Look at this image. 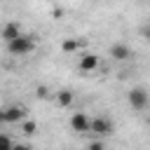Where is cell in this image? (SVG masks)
I'll use <instances>...</instances> for the list:
<instances>
[{"label":"cell","instance_id":"6da1fadb","mask_svg":"<svg viewBox=\"0 0 150 150\" xmlns=\"http://www.w3.org/2000/svg\"><path fill=\"white\" fill-rule=\"evenodd\" d=\"M35 47H38L35 38H33V35H23V33H21L16 40L7 42V52H9L12 56H26V54H30Z\"/></svg>","mask_w":150,"mask_h":150},{"label":"cell","instance_id":"7a4b0ae2","mask_svg":"<svg viewBox=\"0 0 150 150\" xmlns=\"http://www.w3.org/2000/svg\"><path fill=\"white\" fill-rule=\"evenodd\" d=\"M89 131H94L96 136H110L112 131H115V124H112V120H108V117H91V122H89Z\"/></svg>","mask_w":150,"mask_h":150},{"label":"cell","instance_id":"3957f363","mask_svg":"<svg viewBox=\"0 0 150 150\" xmlns=\"http://www.w3.org/2000/svg\"><path fill=\"white\" fill-rule=\"evenodd\" d=\"M127 101H129V105H131L134 110H143V108L148 105V91H145L143 87H134V89H129Z\"/></svg>","mask_w":150,"mask_h":150},{"label":"cell","instance_id":"277c9868","mask_svg":"<svg viewBox=\"0 0 150 150\" xmlns=\"http://www.w3.org/2000/svg\"><path fill=\"white\" fill-rule=\"evenodd\" d=\"M77 68L82 73H94L98 68V56L91 54V52H82L80 54V61H77Z\"/></svg>","mask_w":150,"mask_h":150},{"label":"cell","instance_id":"5b68a950","mask_svg":"<svg viewBox=\"0 0 150 150\" xmlns=\"http://www.w3.org/2000/svg\"><path fill=\"white\" fill-rule=\"evenodd\" d=\"M26 120V108L23 105H9L5 108V122L7 124H21Z\"/></svg>","mask_w":150,"mask_h":150},{"label":"cell","instance_id":"8992f818","mask_svg":"<svg viewBox=\"0 0 150 150\" xmlns=\"http://www.w3.org/2000/svg\"><path fill=\"white\" fill-rule=\"evenodd\" d=\"M19 35H21V23H19V21H7V23L0 28V38H2L5 42L16 40Z\"/></svg>","mask_w":150,"mask_h":150},{"label":"cell","instance_id":"52a82bcc","mask_svg":"<svg viewBox=\"0 0 150 150\" xmlns=\"http://www.w3.org/2000/svg\"><path fill=\"white\" fill-rule=\"evenodd\" d=\"M89 122H91V117H87L84 112H73V117H70V127L77 134H87L89 131Z\"/></svg>","mask_w":150,"mask_h":150},{"label":"cell","instance_id":"ba28073f","mask_svg":"<svg viewBox=\"0 0 150 150\" xmlns=\"http://www.w3.org/2000/svg\"><path fill=\"white\" fill-rule=\"evenodd\" d=\"M110 56L115 61H127V59H131V47L124 45V42H115L110 47Z\"/></svg>","mask_w":150,"mask_h":150},{"label":"cell","instance_id":"9c48e42d","mask_svg":"<svg viewBox=\"0 0 150 150\" xmlns=\"http://www.w3.org/2000/svg\"><path fill=\"white\" fill-rule=\"evenodd\" d=\"M84 47V40H80V38H66L63 42H61V49L66 52V54H73V52H80Z\"/></svg>","mask_w":150,"mask_h":150},{"label":"cell","instance_id":"30bf717a","mask_svg":"<svg viewBox=\"0 0 150 150\" xmlns=\"http://www.w3.org/2000/svg\"><path fill=\"white\" fill-rule=\"evenodd\" d=\"M54 98H56V103H59L61 108H68V105H73V101H75V94H73L70 89H59Z\"/></svg>","mask_w":150,"mask_h":150},{"label":"cell","instance_id":"8fae6325","mask_svg":"<svg viewBox=\"0 0 150 150\" xmlns=\"http://www.w3.org/2000/svg\"><path fill=\"white\" fill-rule=\"evenodd\" d=\"M19 129H21V134H26V136H35V134H38V122H35V120H23V122L19 124Z\"/></svg>","mask_w":150,"mask_h":150},{"label":"cell","instance_id":"7c38bea8","mask_svg":"<svg viewBox=\"0 0 150 150\" xmlns=\"http://www.w3.org/2000/svg\"><path fill=\"white\" fill-rule=\"evenodd\" d=\"M12 148H14L12 138H9L7 134H0V150H12Z\"/></svg>","mask_w":150,"mask_h":150},{"label":"cell","instance_id":"4fadbf2b","mask_svg":"<svg viewBox=\"0 0 150 150\" xmlns=\"http://www.w3.org/2000/svg\"><path fill=\"white\" fill-rule=\"evenodd\" d=\"M35 94H38V98H47V96H49V89H47L45 84H40V87L35 89Z\"/></svg>","mask_w":150,"mask_h":150},{"label":"cell","instance_id":"5bb4252c","mask_svg":"<svg viewBox=\"0 0 150 150\" xmlns=\"http://www.w3.org/2000/svg\"><path fill=\"white\" fill-rule=\"evenodd\" d=\"M87 150H105V145H103L101 141H91V143L87 145Z\"/></svg>","mask_w":150,"mask_h":150},{"label":"cell","instance_id":"9a60e30c","mask_svg":"<svg viewBox=\"0 0 150 150\" xmlns=\"http://www.w3.org/2000/svg\"><path fill=\"white\" fill-rule=\"evenodd\" d=\"M12 150H33V145H30V143H14Z\"/></svg>","mask_w":150,"mask_h":150},{"label":"cell","instance_id":"2e32d148","mask_svg":"<svg viewBox=\"0 0 150 150\" xmlns=\"http://www.w3.org/2000/svg\"><path fill=\"white\" fill-rule=\"evenodd\" d=\"M141 35H143L145 40H150V23H145V26L141 28Z\"/></svg>","mask_w":150,"mask_h":150},{"label":"cell","instance_id":"e0dca14e","mask_svg":"<svg viewBox=\"0 0 150 150\" xmlns=\"http://www.w3.org/2000/svg\"><path fill=\"white\" fill-rule=\"evenodd\" d=\"M52 14H54V16H63V9H61V7H54Z\"/></svg>","mask_w":150,"mask_h":150},{"label":"cell","instance_id":"ac0fdd59","mask_svg":"<svg viewBox=\"0 0 150 150\" xmlns=\"http://www.w3.org/2000/svg\"><path fill=\"white\" fill-rule=\"evenodd\" d=\"M0 124H5V108H0Z\"/></svg>","mask_w":150,"mask_h":150},{"label":"cell","instance_id":"d6986e66","mask_svg":"<svg viewBox=\"0 0 150 150\" xmlns=\"http://www.w3.org/2000/svg\"><path fill=\"white\" fill-rule=\"evenodd\" d=\"M148 120H150V115H148Z\"/></svg>","mask_w":150,"mask_h":150}]
</instances>
